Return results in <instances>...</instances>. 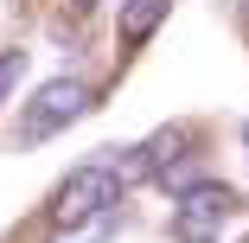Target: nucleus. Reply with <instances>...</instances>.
<instances>
[{
    "label": "nucleus",
    "instance_id": "nucleus-1",
    "mask_svg": "<svg viewBox=\"0 0 249 243\" xmlns=\"http://www.w3.org/2000/svg\"><path fill=\"white\" fill-rule=\"evenodd\" d=\"M243 199L224 186V179H205V186H185L179 199H173V243H217L230 211Z\"/></svg>",
    "mask_w": 249,
    "mask_h": 243
},
{
    "label": "nucleus",
    "instance_id": "nucleus-2",
    "mask_svg": "<svg viewBox=\"0 0 249 243\" xmlns=\"http://www.w3.org/2000/svg\"><path fill=\"white\" fill-rule=\"evenodd\" d=\"M115 205H122V179H115V167L96 160V167H77V173L52 192L45 211H52L58 230H71V224H83V218H96V211H115Z\"/></svg>",
    "mask_w": 249,
    "mask_h": 243
},
{
    "label": "nucleus",
    "instance_id": "nucleus-3",
    "mask_svg": "<svg viewBox=\"0 0 249 243\" xmlns=\"http://www.w3.org/2000/svg\"><path fill=\"white\" fill-rule=\"evenodd\" d=\"M77 115H89V83L77 77H52L19 115V141H52L58 128H71Z\"/></svg>",
    "mask_w": 249,
    "mask_h": 243
},
{
    "label": "nucleus",
    "instance_id": "nucleus-4",
    "mask_svg": "<svg viewBox=\"0 0 249 243\" xmlns=\"http://www.w3.org/2000/svg\"><path fill=\"white\" fill-rule=\"evenodd\" d=\"M166 13H173V0H122L115 45H122V52H141V45L160 32V19H166Z\"/></svg>",
    "mask_w": 249,
    "mask_h": 243
},
{
    "label": "nucleus",
    "instance_id": "nucleus-5",
    "mask_svg": "<svg viewBox=\"0 0 249 243\" xmlns=\"http://www.w3.org/2000/svg\"><path fill=\"white\" fill-rule=\"evenodd\" d=\"M26 77V52H0V103L13 96V83Z\"/></svg>",
    "mask_w": 249,
    "mask_h": 243
},
{
    "label": "nucleus",
    "instance_id": "nucleus-6",
    "mask_svg": "<svg viewBox=\"0 0 249 243\" xmlns=\"http://www.w3.org/2000/svg\"><path fill=\"white\" fill-rule=\"evenodd\" d=\"M64 7H71V19H89V7H96V0H64Z\"/></svg>",
    "mask_w": 249,
    "mask_h": 243
},
{
    "label": "nucleus",
    "instance_id": "nucleus-7",
    "mask_svg": "<svg viewBox=\"0 0 249 243\" xmlns=\"http://www.w3.org/2000/svg\"><path fill=\"white\" fill-rule=\"evenodd\" d=\"M243 148H249V122H243Z\"/></svg>",
    "mask_w": 249,
    "mask_h": 243
},
{
    "label": "nucleus",
    "instance_id": "nucleus-8",
    "mask_svg": "<svg viewBox=\"0 0 249 243\" xmlns=\"http://www.w3.org/2000/svg\"><path fill=\"white\" fill-rule=\"evenodd\" d=\"M243 243H249V237H243Z\"/></svg>",
    "mask_w": 249,
    "mask_h": 243
}]
</instances>
